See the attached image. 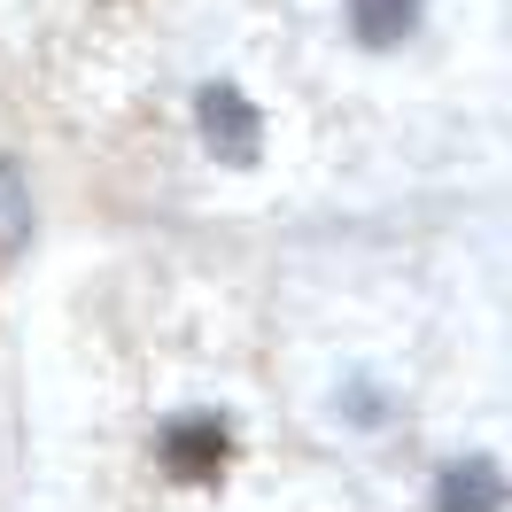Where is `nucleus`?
<instances>
[{"label":"nucleus","instance_id":"6","mask_svg":"<svg viewBox=\"0 0 512 512\" xmlns=\"http://www.w3.org/2000/svg\"><path fill=\"white\" fill-rule=\"evenodd\" d=\"M24 249H32V179L16 156H0V264Z\"/></svg>","mask_w":512,"mask_h":512},{"label":"nucleus","instance_id":"2","mask_svg":"<svg viewBox=\"0 0 512 512\" xmlns=\"http://www.w3.org/2000/svg\"><path fill=\"white\" fill-rule=\"evenodd\" d=\"M156 458L171 466V481H210V474H218V458H225V419H218V412H179V419H163Z\"/></svg>","mask_w":512,"mask_h":512},{"label":"nucleus","instance_id":"3","mask_svg":"<svg viewBox=\"0 0 512 512\" xmlns=\"http://www.w3.org/2000/svg\"><path fill=\"white\" fill-rule=\"evenodd\" d=\"M435 512H505V474H497V458H450L443 474H435Z\"/></svg>","mask_w":512,"mask_h":512},{"label":"nucleus","instance_id":"1","mask_svg":"<svg viewBox=\"0 0 512 512\" xmlns=\"http://www.w3.org/2000/svg\"><path fill=\"white\" fill-rule=\"evenodd\" d=\"M187 117H194V140L210 148V163H225V171H249L256 156H264V101L241 86V78H202L187 101Z\"/></svg>","mask_w":512,"mask_h":512},{"label":"nucleus","instance_id":"4","mask_svg":"<svg viewBox=\"0 0 512 512\" xmlns=\"http://www.w3.org/2000/svg\"><path fill=\"white\" fill-rule=\"evenodd\" d=\"M342 24H350L357 47L388 55V47H404L427 24V0H342Z\"/></svg>","mask_w":512,"mask_h":512},{"label":"nucleus","instance_id":"5","mask_svg":"<svg viewBox=\"0 0 512 512\" xmlns=\"http://www.w3.org/2000/svg\"><path fill=\"white\" fill-rule=\"evenodd\" d=\"M326 419L350 427V435H381L388 419H396V388L373 381V373H342V381L326 388Z\"/></svg>","mask_w":512,"mask_h":512}]
</instances>
